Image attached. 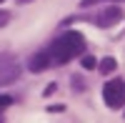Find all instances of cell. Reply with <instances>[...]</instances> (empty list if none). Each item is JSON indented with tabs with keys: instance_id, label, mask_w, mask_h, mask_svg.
<instances>
[{
	"instance_id": "obj_1",
	"label": "cell",
	"mask_w": 125,
	"mask_h": 123,
	"mask_svg": "<svg viewBox=\"0 0 125 123\" xmlns=\"http://www.w3.org/2000/svg\"><path fill=\"white\" fill-rule=\"evenodd\" d=\"M83 50H85V38H83L80 33H75V30H68L65 35H60L53 45H50V63H58V65H62V63H68L70 58H75V55H80Z\"/></svg>"
},
{
	"instance_id": "obj_2",
	"label": "cell",
	"mask_w": 125,
	"mask_h": 123,
	"mask_svg": "<svg viewBox=\"0 0 125 123\" xmlns=\"http://www.w3.org/2000/svg\"><path fill=\"white\" fill-rule=\"evenodd\" d=\"M103 100L110 108H123L125 106V80L113 78L103 86Z\"/></svg>"
},
{
	"instance_id": "obj_3",
	"label": "cell",
	"mask_w": 125,
	"mask_h": 123,
	"mask_svg": "<svg viewBox=\"0 0 125 123\" xmlns=\"http://www.w3.org/2000/svg\"><path fill=\"white\" fill-rule=\"evenodd\" d=\"M120 18H123V10L113 5V8H105L103 13H98L93 23H95L98 28H113V25H118V23H120Z\"/></svg>"
},
{
	"instance_id": "obj_4",
	"label": "cell",
	"mask_w": 125,
	"mask_h": 123,
	"mask_svg": "<svg viewBox=\"0 0 125 123\" xmlns=\"http://www.w3.org/2000/svg\"><path fill=\"white\" fill-rule=\"evenodd\" d=\"M50 65V53H45V50H40V53H35L33 58L28 60V68L33 70V73H40V70H45Z\"/></svg>"
},
{
	"instance_id": "obj_5",
	"label": "cell",
	"mask_w": 125,
	"mask_h": 123,
	"mask_svg": "<svg viewBox=\"0 0 125 123\" xmlns=\"http://www.w3.org/2000/svg\"><path fill=\"white\" fill-rule=\"evenodd\" d=\"M18 75H20V68L13 63L10 68H5L3 73H0V86H5V83H13V80H15Z\"/></svg>"
},
{
	"instance_id": "obj_6",
	"label": "cell",
	"mask_w": 125,
	"mask_h": 123,
	"mask_svg": "<svg viewBox=\"0 0 125 123\" xmlns=\"http://www.w3.org/2000/svg\"><path fill=\"white\" fill-rule=\"evenodd\" d=\"M98 68H100V73L105 75V73H113V70L118 68V63H115V58H103L98 63Z\"/></svg>"
},
{
	"instance_id": "obj_7",
	"label": "cell",
	"mask_w": 125,
	"mask_h": 123,
	"mask_svg": "<svg viewBox=\"0 0 125 123\" xmlns=\"http://www.w3.org/2000/svg\"><path fill=\"white\" fill-rule=\"evenodd\" d=\"M80 65H83V68H85V70H93V68H95L98 63H95V58H93V55H85V58H83V60H80Z\"/></svg>"
},
{
	"instance_id": "obj_8",
	"label": "cell",
	"mask_w": 125,
	"mask_h": 123,
	"mask_svg": "<svg viewBox=\"0 0 125 123\" xmlns=\"http://www.w3.org/2000/svg\"><path fill=\"white\" fill-rule=\"evenodd\" d=\"M10 65H13V58L10 55H0V73H3L5 68H10Z\"/></svg>"
},
{
	"instance_id": "obj_9",
	"label": "cell",
	"mask_w": 125,
	"mask_h": 123,
	"mask_svg": "<svg viewBox=\"0 0 125 123\" xmlns=\"http://www.w3.org/2000/svg\"><path fill=\"white\" fill-rule=\"evenodd\" d=\"M10 103H13V98H10V96H0V111H5Z\"/></svg>"
},
{
	"instance_id": "obj_10",
	"label": "cell",
	"mask_w": 125,
	"mask_h": 123,
	"mask_svg": "<svg viewBox=\"0 0 125 123\" xmlns=\"http://www.w3.org/2000/svg\"><path fill=\"white\" fill-rule=\"evenodd\" d=\"M8 20H10V13H8V10H0V28L8 25Z\"/></svg>"
},
{
	"instance_id": "obj_11",
	"label": "cell",
	"mask_w": 125,
	"mask_h": 123,
	"mask_svg": "<svg viewBox=\"0 0 125 123\" xmlns=\"http://www.w3.org/2000/svg\"><path fill=\"white\" fill-rule=\"evenodd\" d=\"M95 3H100V0H83L80 5H83V8H90V5H95Z\"/></svg>"
},
{
	"instance_id": "obj_12",
	"label": "cell",
	"mask_w": 125,
	"mask_h": 123,
	"mask_svg": "<svg viewBox=\"0 0 125 123\" xmlns=\"http://www.w3.org/2000/svg\"><path fill=\"white\" fill-rule=\"evenodd\" d=\"M18 3H30V0H18Z\"/></svg>"
},
{
	"instance_id": "obj_13",
	"label": "cell",
	"mask_w": 125,
	"mask_h": 123,
	"mask_svg": "<svg viewBox=\"0 0 125 123\" xmlns=\"http://www.w3.org/2000/svg\"><path fill=\"white\" fill-rule=\"evenodd\" d=\"M0 3H3V0H0Z\"/></svg>"
}]
</instances>
